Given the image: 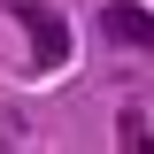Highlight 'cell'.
Listing matches in <instances>:
<instances>
[{
	"mask_svg": "<svg viewBox=\"0 0 154 154\" xmlns=\"http://www.w3.org/2000/svg\"><path fill=\"white\" fill-rule=\"evenodd\" d=\"M16 23L31 31V62H38V69H62V54H69V23H62L46 0H23Z\"/></svg>",
	"mask_w": 154,
	"mask_h": 154,
	"instance_id": "1",
	"label": "cell"
},
{
	"mask_svg": "<svg viewBox=\"0 0 154 154\" xmlns=\"http://www.w3.org/2000/svg\"><path fill=\"white\" fill-rule=\"evenodd\" d=\"M100 38H108V46H154V8H139V0H100Z\"/></svg>",
	"mask_w": 154,
	"mask_h": 154,
	"instance_id": "2",
	"label": "cell"
},
{
	"mask_svg": "<svg viewBox=\"0 0 154 154\" xmlns=\"http://www.w3.org/2000/svg\"><path fill=\"white\" fill-rule=\"evenodd\" d=\"M116 139H123V146H154V131L139 123V116H123V123H116Z\"/></svg>",
	"mask_w": 154,
	"mask_h": 154,
	"instance_id": "3",
	"label": "cell"
}]
</instances>
